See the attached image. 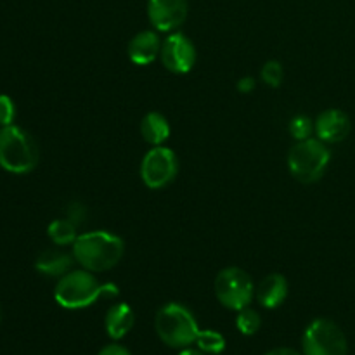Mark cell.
<instances>
[{"mask_svg":"<svg viewBox=\"0 0 355 355\" xmlns=\"http://www.w3.org/2000/svg\"><path fill=\"white\" fill-rule=\"evenodd\" d=\"M162 38L156 31L144 30L141 33L134 35L128 42L127 54L128 59L134 62L135 66H148L155 62L159 58L162 52Z\"/></svg>","mask_w":355,"mask_h":355,"instance_id":"12","label":"cell"},{"mask_svg":"<svg viewBox=\"0 0 355 355\" xmlns=\"http://www.w3.org/2000/svg\"><path fill=\"white\" fill-rule=\"evenodd\" d=\"M97 355H132L125 347L118 345V343H111V345L104 347Z\"/></svg>","mask_w":355,"mask_h":355,"instance_id":"25","label":"cell"},{"mask_svg":"<svg viewBox=\"0 0 355 355\" xmlns=\"http://www.w3.org/2000/svg\"><path fill=\"white\" fill-rule=\"evenodd\" d=\"M120 290L113 283H101L90 270H69L59 277L54 298L61 307L78 311L99 302L101 298H116Z\"/></svg>","mask_w":355,"mask_h":355,"instance_id":"1","label":"cell"},{"mask_svg":"<svg viewBox=\"0 0 355 355\" xmlns=\"http://www.w3.org/2000/svg\"><path fill=\"white\" fill-rule=\"evenodd\" d=\"M255 297L263 309H277L288 297V281L283 274H269L255 286Z\"/></svg>","mask_w":355,"mask_h":355,"instance_id":"13","label":"cell"},{"mask_svg":"<svg viewBox=\"0 0 355 355\" xmlns=\"http://www.w3.org/2000/svg\"><path fill=\"white\" fill-rule=\"evenodd\" d=\"M179 355H207V354L201 352V350H193V349H189V347H187V349H184Z\"/></svg>","mask_w":355,"mask_h":355,"instance_id":"27","label":"cell"},{"mask_svg":"<svg viewBox=\"0 0 355 355\" xmlns=\"http://www.w3.org/2000/svg\"><path fill=\"white\" fill-rule=\"evenodd\" d=\"M170 123L162 113L151 111L141 121V135L148 144L163 146V142L170 137Z\"/></svg>","mask_w":355,"mask_h":355,"instance_id":"16","label":"cell"},{"mask_svg":"<svg viewBox=\"0 0 355 355\" xmlns=\"http://www.w3.org/2000/svg\"><path fill=\"white\" fill-rule=\"evenodd\" d=\"M260 76H262V82L269 87H279L283 83L284 78V68L279 61H267L266 64L262 66V71H260Z\"/></svg>","mask_w":355,"mask_h":355,"instance_id":"21","label":"cell"},{"mask_svg":"<svg viewBox=\"0 0 355 355\" xmlns=\"http://www.w3.org/2000/svg\"><path fill=\"white\" fill-rule=\"evenodd\" d=\"M66 218H68V220H71L73 224L78 227V225H82L83 222H85L87 208L83 207L82 203L68 205V208H66Z\"/></svg>","mask_w":355,"mask_h":355,"instance_id":"23","label":"cell"},{"mask_svg":"<svg viewBox=\"0 0 355 355\" xmlns=\"http://www.w3.org/2000/svg\"><path fill=\"white\" fill-rule=\"evenodd\" d=\"M40 151L35 139L16 125L0 128V166L10 173H30L37 168Z\"/></svg>","mask_w":355,"mask_h":355,"instance_id":"3","label":"cell"},{"mask_svg":"<svg viewBox=\"0 0 355 355\" xmlns=\"http://www.w3.org/2000/svg\"><path fill=\"white\" fill-rule=\"evenodd\" d=\"M159 59L170 73L186 75L196 64V47L184 33L172 31L163 40Z\"/></svg>","mask_w":355,"mask_h":355,"instance_id":"9","label":"cell"},{"mask_svg":"<svg viewBox=\"0 0 355 355\" xmlns=\"http://www.w3.org/2000/svg\"><path fill=\"white\" fill-rule=\"evenodd\" d=\"M16 118V106L14 101L6 94H0V127H9Z\"/></svg>","mask_w":355,"mask_h":355,"instance_id":"22","label":"cell"},{"mask_svg":"<svg viewBox=\"0 0 355 355\" xmlns=\"http://www.w3.org/2000/svg\"><path fill=\"white\" fill-rule=\"evenodd\" d=\"M155 328L159 340L173 349H187L196 342L200 333V326L193 312L177 302H170L159 309L155 319Z\"/></svg>","mask_w":355,"mask_h":355,"instance_id":"4","label":"cell"},{"mask_svg":"<svg viewBox=\"0 0 355 355\" xmlns=\"http://www.w3.org/2000/svg\"><path fill=\"white\" fill-rule=\"evenodd\" d=\"M215 297L229 311L250 307L255 298V284L250 274L239 267H225L215 277Z\"/></svg>","mask_w":355,"mask_h":355,"instance_id":"6","label":"cell"},{"mask_svg":"<svg viewBox=\"0 0 355 355\" xmlns=\"http://www.w3.org/2000/svg\"><path fill=\"white\" fill-rule=\"evenodd\" d=\"M331 153L319 139L298 141L288 155V168L291 175L304 184L318 182L328 170Z\"/></svg>","mask_w":355,"mask_h":355,"instance_id":"5","label":"cell"},{"mask_svg":"<svg viewBox=\"0 0 355 355\" xmlns=\"http://www.w3.org/2000/svg\"><path fill=\"white\" fill-rule=\"evenodd\" d=\"M236 326H238L241 335L252 336L255 335V333L260 329V326H262V318H260L259 312L253 311V309L250 307L241 309L238 318H236Z\"/></svg>","mask_w":355,"mask_h":355,"instance_id":"19","label":"cell"},{"mask_svg":"<svg viewBox=\"0 0 355 355\" xmlns=\"http://www.w3.org/2000/svg\"><path fill=\"white\" fill-rule=\"evenodd\" d=\"M194 343H196L198 349H200L201 352L211 355L222 354L225 349L224 335H220L218 331H214V329H200L198 338Z\"/></svg>","mask_w":355,"mask_h":355,"instance_id":"18","label":"cell"},{"mask_svg":"<svg viewBox=\"0 0 355 355\" xmlns=\"http://www.w3.org/2000/svg\"><path fill=\"white\" fill-rule=\"evenodd\" d=\"M267 355H300L297 352V350H293V349H286V347H279V349H274V350H270L269 354Z\"/></svg>","mask_w":355,"mask_h":355,"instance_id":"26","label":"cell"},{"mask_svg":"<svg viewBox=\"0 0 355 355\" xmlns=\"http://www.w3.org/2000/svg\"><path fill=\"white\" fill-rule=\"evenodd\" d=\"M179 173V158L165 146H153L141 163V179L149 189H162L173 182Z\"/></svg>","mask_w":355,"mask_h":355,"instance_id":"8","label":"cell"},{"mask_svg":"<svg viewBox=\"0 0 355 355\" xmlns=\"http://www.w3.org/2000/svg\"><path fill=\"white\" fill-rule=\"evenodd\" d=\"M314 127L319 141L324 144H336L345 141L350 134V118L342 110H326L314 121Z\"/></svg>","mask_w":355,"mask_h":355,"instance_id":"11","label":"cell"},{"mask_svg":"<svg viewBox=\"0 0 355 355\" xmlns=\"http://www.w3.org/2000/svg\"><path fill=\"white\" fill-rule=\"evenodd\" d=\"M73 262H75L73 253L69 255V253L62 252V250L51 248L44 250V252L37 257L35 269L47 277H62L64 274H68L69 270H71Z\"/></svg>","mask_w":355,"mask_h":355,"instance_id":"14","label":"cell"},{"mask_svg":"<svg viewBox=\"0 0 355 355\" xmlns=\"http://www.w3.org/2000/svg\"><path fill=\"white\" fill-rule=\"evenodd\" d=\"M305 355H347L345 333L329 319H315L307 326L304 333Z\"/></svg>","mask_w":355,"mask_h":355,"instance_id":"7","label":"cell"},{"mask_svg":"<svg viewBox=\"0 0 355 355\" xmlns=\"http://www.w3.org/2000/svg\"><path fill=\"white\" fill-rule=\"evenodd\" d=\"M315 130L314 121L311 120L305 114H298L293 120L290 121V134L295 141H305V139H311L312 132Z\"/></svg>","mask_w":355,"mask_h":355,"instance_id":"20","label":"cell"},{"mask_svg":"<svg viewBox=\"0 0 355 355\" xmlns=\"http://www.w3.org/2000/svg\"><path fill=\"white\" fill-rule=\"evenodd\" d=\"M123 253V239L107 231L85 232L73 243L75 262L90 272H104L113 269L120 263Z\"/></svg>","mask_w":355,"mask_h":355,"instance_id":"2","label":"cell"},{"mask_svg":"<svg viewBox=\"0 0 355 355\" xmlns=\"http://www.w3.org/2000/svg\"><path fill=\"white\" fill-rule=\"evenodd\" d=\"M134 311L130 309V305L121 302V304L111 305L110 311L106 312L104 328H106V333L110 338L121 340L123 336H127L128 333H130V329L134 328Z\"/></svg>","mask_w":355,"mask_h":355,"instance_id":"15","label":"cell"},{"mask_svg":"<svg viewBox=\"0 0 355 355\" xmlns=\"http://www.w3.org/2000/svg\"><path fill=\"white\" fill-rule=\"evenodd\" d=\"M236 87H238V90L241 94H252L255 90L257 82L253 76H243V78L238 80V85Z\"/></svg>","mask_w":355,"mask_h":355,"instance_id":"24","label":"cell"},{"mask_svg":"<svg viewBox=\"0 0 355 355\" xmlns=\"http://www.w3.org/2000/svg\"><path fill=\"white\" fill-rule=\"evenodd\" d=\"M187 0H148V16L156 31L172 33L187 17Z\"/></svg>","mask_w":355,"mask_h":355,"instance_id":"10","label":"cell"},{"mask_svg":"<svg viewBox=\"0 0 355 355\" xmlns=\"http://www.w3.org/2000/svg\"><path fill=\"white\" fill-rule=\"evenodd\" d=\"M47 234L51 241L58 246H68L73 245L78 238L76 234V225L68 218H58L52 220L47 227Z\"/></svg>","mask_w":355,"mask_h":355,"instance_id":"17","label":"cell"}]
</instances>
